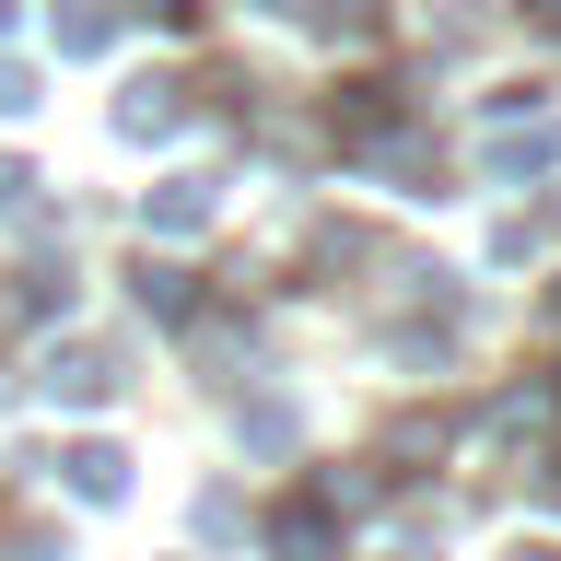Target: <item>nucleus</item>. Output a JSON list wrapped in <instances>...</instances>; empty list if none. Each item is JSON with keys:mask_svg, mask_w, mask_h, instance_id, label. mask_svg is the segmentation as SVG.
Masks as SVG:
<instances>
[{"mask_svg": "<svg viewBox=\"0 0 561 561\" xmlns=\"http://www.w3.org/2000/svg\"><path fill=\"white\" fill-rule=\"evenodd\" d=\"M0 24H12V0H0Z\"/></svg>", "mask_w": 561, "mask_h": 561, "instance_id": "1", "label": "nucleus"}]
</instances>
